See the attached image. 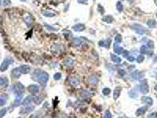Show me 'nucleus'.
Returning a JSON list of instances; mask_svg holds the SVG:
<instances>
[{
	"instance_id": "nucleus-6",
	"label": "nucleus",
	"mask_w": 157,
	"mask_h": 118,
	"mask_svg": "<svg viewBox=\"0 0 157 118\" xmlns=\"http://www.w3.org/2000/svg\"><path fill=\"white\" fill-rule=\"evenodd\" d=\"M139 88H140V92L144 94H147L149 91V86L146 82H142L139 86Z\"/></svg>"
},
{
	"instance_id": "nucleus-18",
	"label": "nucleus",
	"mask_w": 157,
	"mask_h": 118,
	"mask_svg": "<svg viewBox=\"0 0 157 118\" xmlns=\"http://www.w3.org/2000/svg\"><path fill=\"white\" fill-rule=\"evenodd\" d=\"M8 96L6 94H2L0 96V106H3L7 102Z\"/></svg>"
},
{
	"instance_id": "nucleus-17",
	"label": "nucleus",
	"mask_w": 157,
	"mask_h": 118,
	"mask_svg": "<svg viewBox=\"0 0 157 118\" xmlns=\"http://www.w3.org/2000/svg\"><path fill=\"white\" fill-rule=\"evenodd\" d=\"M80 96H81V97L84 99H88V98L90 97L91 96H92V94L90 92L87 90H83L80 93Z\"/></svg>"
},
{
	"instance_id": "nucleus-35",
	"label": "nucleus",
	"mask_w": 157,
	"mask_h": 118,
	"mask_svg": "<svg viewBox=\"0 0 157 118\" xmlns=\"http://www.w3.org/2000/svg\"><path fill=\"white\" fill-rule=\"evenodd\" d=\"M103 118H112V116L109 110H106L105 113Z\"/></svg>"
},
{
	"instance_id": "nucleus-42",
	"label": "nucleus",
	"mask_w": 157,
	"mask_h": 118,
	"mask_svg": "<svg viewBox=\"0 0 157 118\" xmlns=\"http://www.w3.org/2000/svg\"><path fill=\"white\" fill-rule=\"evenodd\" d=\"M11 3V2L10 0H4L3 5L4 6H8L10 5Z\"/></svg>"
},
{
	"instance_id": "nucleus-53",
	"label": "nucleus",
	"mask_w": 157,
	"mask_h": 118,
	"mask_svg": "<svg viewBox=\"0 0 157 118\" xmlns=\"http://www.w3.org/2000/svg\"></svg>"
},
{
	"instance_id": "nucleus-21",
	"label": "nucleus",
	"mask_w": 157,
	"mask_h": 118,
	"mask_svg": "<svg viewBox=\"0 0 157 118\" xmlns=\"http://www.w3.org/2000/svg\"><path fill=\"white\" fill-rule=\"evenodd\" d=\"M24 20L25 22L28 25L31 24L33 22V20L31 15H30L28 14H26L24 16Z\"/></svg>"
},
{
	"instance_id": "nucleus-40",
	"label": "nucleus",
	"mask_w": 157,
	"mask_h": 118,
	"mask_svg": "<svg viewBox=\"0 0 157 118\" xmlns=\"http://www.w3.org/2000/svg\"><path fill=\"white\" fill-rule=\"evenodd\" d=\"M98 11L101 13V14H103L104 13V8L102 6L100 5V4L98 5Z\"/></svg>"
},
{
	"instance_id": "nucleus-51",
	"label": "nucleus",
	"mask_w": 157,
	"mask_h": 118,
	"mask_svg": "<svg viewBox=\"0 0 157 118\" xmlns=\"http://www.w3.org/2000/svg\"></svg>"
},
{
	"instance_id": "nucleus-12",
	"label": "nucleus",
	"mask_w": 157,
	"mask_h": 118,
	"mask_svg": "<svg viewBox=\"0 0 157 118\" xmlns=\"http://www.w3.org/2000/svg\"><path fill=\"white\" fill-rule=\"evenodd\" d=\"M121 90L122 88L120 87H119V86H118V87H116L115 88L114 91H113V98H114L115 100H117L119 98Z\"/></svg>"
},
{
	"instance_id": "nucleus-23",
	"label": "nucleus",
	"mask_w": 157,
	"mask_h": 118,
	"mask_svg": "<svg viewBox=\"0 0 157 118\" xmlns=\"http://www.w3.org/2000/svg\"><path fill=\"white\" fill-rule=\"evenodd\" d=\"M83 42V41L79 38H75L73 40V44L75 46H80V45L82 44Z\"/></svg>"
},
{
	"instance_id": "nucleus-26",
	"label": "nucleus",
	"mask_w": 157,
	"mask_h": 118,
	"mask_svg": "<svg viewBox=\"0 0 157 118\" xmlns=\"http://www.w3.org/2000/svg\"><path fill=\"white\" fill-rule=\"evenodd\" d=\"M146 24H147V25L148 26L149 28H152L155 27L156 22L155 21L153 20H149L148 21L146 22Z\"/></svg>"
},
{
	"instance_id": "nucleus-34",
	"label": "nucleus",
	"mask_w": 157,
	"mask_h": 118,
	"mask_svg": "<svg viewBox=\"0 0 157 118\" xmlns=\"http://www.w3.org/2000/svg\"><path fill=\"white\" fill-rule=\"evenodd\" d=\"M140 53L142 54H145L147 53V48L146 46H142L140 48Z\"/></svg>"
},
{
	"instance_id": "nucleus-49",
	"label": "nucleus",
	"mask_w": 157,
	"mask_h": 118,
	"mask_svg": "<svg viewBox=\"0 0 157 118\" xmlns=\"http://www.w3.org/2000/svg\"><path fill=\"white\" fill-rule=\"evenodd\" d=\"M1 0H0V6H1Z\"/></svg>"
},
{
	"instance_id": "nucleus-29",
	"label": "nucleus",
	"mask_w": 157,
	"mask_h": 118,
	"mask_svg": "<svg viewBox=\"0 0 157 118\" xmlns=\"http://www.w3.org/2000/svg\"><path fill=\"white\" fill-rule=\"evenodd\" d=\"M111 90L108 87H106V88H104L102 90V93L104 95L107 96L110 93Z\"/></svg>"
},
{
	"instance_id": "nucleus-9",
	"label": "nucleus",
	"mask_w": 157,
	"mask_h": 118,
	"mask_svg": "<svg viewBox=\"0 0 157 118\" xmlns=\"http://www.w3.org/2000/svg\"><path fill=\"white\" fill-rule=\"evenodd\" d=\"M72 28L75 31H83L85 30V26L83 24H76L73 26Z\"/></svg>"
},
{
	"instance_id": "nucleus-24",
	"label": "nucleus",
	"mask_w": 157,
	"mask_h": 118,
	"mask_svg": "<svg viewBox=\"0 0 157 118\" xmlns=\"http://www.w3.org/2000/svg\"><path fill=\"white\" fill-rule=\"evenodd\" d=\"M73 62H74V61H73V59H71V58H68L64 61V64L67 67H70L73 65Z\"/></svg>"
},
{
	"instance_id": "nucleus-32",
	"label": "nucleus",
	"mask_w": 157,
	"mask_h": 118,
	"mask_svg": "<svg viewBox=\"0 0 157 118\" xmlns=\"http://www.w3.org/2000/svg\"><path fill=\"white\" fill-rule=\"evenodd\" d=\"M115 41L117 43H120L122 41V37L120 34H118L115 38Z\"/></svg>"
},
{
	"instance_id": "nucleus-54",
	"label": "nucleus",
	"mask_w": 157,
	"mask_h": 118,
	"mask_svg": "<svg viewBox=\"0 0 157 118\" xmlns=\"http://www.w3.org/2000/svg\"></svg>"
},
{
	"instance_id": "nucleus-3",
	"label": "nucleus",
	"mask_w": 157,
	"mask_h": 118,
	"mask_svg": "<svg viewBox=\"0 0 157 118\" xmlns=\"http://www.w3.org/2000/svg\"><path fill=\"white\" fill-rule=\"evenodd\" d=\"M132 28L135 31L137 34L139 35H143L145 33V28L139 24H134L132 25Z\"/></svg>"
},
{
	"instance_id": "nucleus-1",
	"label": "nucleus",
	"mask_w": 157,
	"mask_h": 118,
	"mask_svg": "<svg viewBox=\"0 0 157 118\" xmlns=\"http://www.w3.org/2000/svg\"><path fill=\"white\" fill-rule=\"evenodd\" d=\"M49 79V75L48 73L41 70H35L32 75V79L34 81H38L41 84H45Z\"/></svg>"
},
{
	"instance_id": "nucleus-43",
	"label": "nucleus",
	"mask_w": 157,
	"mask_h": 118,
	"mask_svg": "<svg viewBox=\"0 0 157 118\" xmlns=\"http://www.w3.org/2000/svg\"><path fill=\"white\" fill-rule=\"evenodd\" d=\"M45 27H46V28H47V29L49 31H55L56 30V29L54 28H53V27H51V26L48 25H46V26Z\"/></svg>"
},
{
	"instance_id": "nucleus-31",
	"label": "nucleus",
	"mask_w": 157,
	"mask_h": 118,
	"mask_svg": "<svg viewBox=\"0 0 157 118\" xmlns=\"http://www.w3.org/2000/svg\"><path fill=\"white\" fill-rule=\"evenodd\" d=\"M129 95L131 97L136 98L137 97V96H138V94H137V93L135 91L133 90H131L129 92Z\"/></svg>"
},
{
	"instance_id": "nucleus-2",
	"label": "nucleus",
	"mask_w": 157,
	"mask_h": 118,
	"mask_svg": "<svg viewBox=\"0 0 157 118\" xmlns=\"http://www.w3.org/2000/svg\"><path fill=\"white\" fill-rule=\"evenodd\" d=\"M13 60L12 59H9V58H7L5 59L2 63H1V66H0V72H4L5 71L7 70L8 69V67L10 64H11L13 63Z\"/></svg>"
},
{
	"instance_id": "nucleus-30",
	"label": "nucleus",
	"mask_w": 157,
	"mask_h": 118,
	"mask_svg": "<svg viewBox=\"0 0 157 118\" xmlns=\"http://www.w3.org/2000/svg\"><path fill=\"white\" fill-rule=\"evenodd\" d=\"M116 9H118V11L121 12L123 10V5L121 2L119 1L116 4Z\"/></svg>"
},
{
	"instance_id": "nucleus-44",
	"label": "nucleus",
	"mask_w": 157,
	"mask_h": 118,
	"mask_svg": "<svg viewBox=\"0 0 157 118\" xmlns=\"http://www.w3.org/2000/svg\"><path fill=\"white\" fill-rule=\"evenodd\" d=\"M122 54H123V56L124 57H127L129 55V52L127 51V50H124L123 53Z\"/></svg>"
},
{
	"instance_id": "nucleus-15",
	"label": "nucleus",
	"mask_w": 157,
	"mask_h": 118,
	"mask_svg": "<svg viewBox=\"0 0 157 118\" xmlns=\"http://www.w3.org/2000/svg\"><path fill=\"white\" fill-rule=\"evenodd\" d=\"M114 52L116 54H122L124 51V49L121 47H119L117 44H114Z\"/></svg>"
},
{
	"instance_id": "nucleus-5",
	"label": "nucleus",
	"mask_w": 157,
	"mask_h": 118,
	"mask_svg": "<svg viewBox=\"0 0 157 118\" xmlns=\"http://www.w3.org/2000/svg\"><path fill=\"white\" fill-rule=\"evenodd\" d=\"M27 90L31 94H34L37 93L40 90V87L37 84H31L27 87Z\"/></svg>"
},
{
	"instance_id": "nucleus-47",
	"label": "nucleus",
	"mask_w": 157,
	"mask_h": 118,
	"mask_svg": "<svg viewBox=\"0 0 157 118\" xmlns=\"http://www.w3.org/2000/svg\"><path fill=\"white\" fill-rule=\"evenodd\" d=\"M87 1H88V0H77L78 2L80 4H85L86 3V2H87Z\"/></svg>"
},
{
	"instance_id": "nucleus-28",
	"label": "nucleus",
	"mask_w": 157,
	"mask_h": 118,
	"mask_svg": "<svg viewBox=\"0 0 157 118\" xmlns=\"http://www.w3.org/2000/svg\"><path fill=\"white\" fill-rule=\"evenodd\" d=\"M22 99V94H17L15 97V100H14V103L15 104H19Z\"/></svg>"
},
{
	"instance_id": "nucleus-25",
	"label": "nucleus",
	"mask_w": 157,
	"mask_h": 118,
	"mask_svg": "<svg viewBox=\"0 0 157 118\" xmlns=\"http://www.w3.org/2000/svg\"><path fill=\"white\" fill-rule=\"evenodd\" d=\"M143 100H144V102L148 106H151L153 104V100L150 97H145L143 99Z\"/></svg>"
},
{
	"instance_id": "nucleus-39",
	"label": "nucleus",
	"mask_w": 157,
	"mask_h": 118,
	"mask_svg": "<svg viewBox=\"0 0 157 118\" xmlns=\"http://www.w3.org/2000/svg\"><path fill=\"white\" fill-rule=\"evenodd\" d=\"M7 112V109L5 108H3L0 110V118H2L5 114Z\"/></svg>"
},
{
	"instance_id": "nucleus-8",
	"label": "nucleus",
	"mask_w": 157,
	"mask_h": 118,
	"mask_svg": "<svg viewBox=\"0 0 157 118\" xmlns=\"http://www.w3.org/2000/svg\"><path fill=\"white\" fill-rule=\"evenodd\" d=\"M21 73L23 74H28L31 72V67L28 65H22L19 67Z\"/></svg>"
},
{
	"instance_id": "nucleus-16",
	"label": "nucleus",
	"mask_w": 157,
	"mask_h": 118,
	"mask_svg": "<svg viewBox=\"0 0 157 118\" xmlns=\"http://www.w3.org/2000/svg\"><path fill=\"white\" fill-rule=\"evenodd\" d=\"M70 83L73 86H77L80 84V80L78 78L73 77L70 79Z\"/></svg>"
},
{
	"instance_id": "nucleus-33",
	"label": "nucleus",
	"mask_w": 157,
	"mask_h": 118,
	"mask_svg": "<svg viewBox=\"0 0 157 118\" xmlns=\"http://www.w3.org/2000/svg\"><path fill=\"white\" fill-rule=\"evenodd\" d=\"M43 15L44 16L47 17H54L55 14L50 11H45L43 13Z\"/></svg>"
},
{
	"instance_id": "nucleus-36",
	"label": "nucleus",
	"mask_w": 157,
	"mask_h": 118,
	"mask_svg": "<svg viewBox=\"0 0 157 118\" xmlns=\"http://www.w3.org/2000/svg\"><path fill=\"white\" fill-rule=\"evenodd\" d=\"M144 59H145V57H144L143 55H139V56L137 57V59H136L137 62H138V63H142L143 61L144 60Z\"/></svg>"
},
{
	"instance_id": "nucleus-20",
	"label": "nucleus",
	"mask_w": 157,
	"mask_h": 118,
	"mask_svg": "<svg viewBox=\"0 0 157 118\" xmlns=\"http://www.w3.org/2000/svg\"><path fill=\"white\" fill-rule=\"evenodd\" d=\"M111 40L110 39L108 40H101L99 42V44L100 46H102V47H109V46L110 44Z\"/></svg>"
},
{
	"instance_id": "nucleus-10",
	"label": "nucleus",
	"mask_w": 157,
	"mask_h": 118,
	"mask_svg": "<svg viewBox=\"0 0 157 118\" xmlns=\"http://www.w3.org/2000/svg\"><path fill=\"white\" fill-rule=\"evenodd\" d=\"M88 82L91 84H96L99 82V79L95 75H91L89 77Z\"/></svg>"
},
{
	"instance_id": "nucleus-38",
	"label": "nucleus",
	"mask_w": 157,
	"mask_h": 118,
	"mask_svg": "<svg viewBox=\"0 0 157 118\" xmlns=\"http://www.w3.org/2000/svg\"><path fill=\"white\" fill-rule=\"evenodd\" d=\"M147 46L149 48H152L154 47V43H153V41H152V40H149L147 42Z\"/></svg>"
},
{
	"instance_id": "nucleus-13",
	"label": "nucleus",
	"mask_w": 157,
	"mask_h": 118,
	"mask_svg": "<svg viewBox=\"0 0 157 118\" xmlns=\"http://www.w3.org/2000/svg\"><path fill=\"white\" fill-rule=\"evenodd\" d=\"M21 74V72L20 71V68H15L14 69H13L12 70L11 72V75L13 76V77L15 78V79H17L20 76V75Z\"/></svg>"
},
{
	"instance_id": "nucleus-37",
	"label": "nucleus",
	"mask_w": 157,
	"mask_h": 118,
	"mask_svg": "<svg viewBox=\"0 0 157 118\" xmlns=\"http://www.w3.org/2000/svg\"><path fill=\"white\" fill-rule=\"evenodd\" d=\"M61 73H56L55 74H54L53 77H54V80H60V78H61Z\"/></svg>"
},
{
	"instance_id": "nucleus-19",
	"label": "nucleus",
	"mask_w": 157,
	"mask_h": 118,
	"mask_svg": "<svg viewBox=\"0 0 157 118\" xmlns=\"http://www.w3.org/2000/svg\"><path fill=\"white\" fill-rule=\"evenodd\" d=\"M113 17L112 15H106V16L103 17V18H102V20L104 22H106V23H112L113 21Z\"/></svg>"
},
{
	"instance_id": "nucleus-7",
	"label": "nucleus",
	"mask_w": 157,
	"mask_h": 118,
	"mask_svg": "<svg viewBox=\"0 0 157 118\" xmlns=\"http://www.w3.org/2000/svg\"><path fill=\"white\" fill-rule=\"evenodd\" d=\"M144 76V74H143L142 72H140V71L138 70H135L131 74V77H132L133 79L136 80H140L142 78H143Z\"/></svg>"
},
{
	"instance_id": "nucleus-11",
	"label": "nucleus",
	"mask_w": 157,
	"mask_h": 118,
	"mask_svg": "<svg viewBox=\"0 0 157 118\" xmlns=\"http://www.w3.org/2000/svg\"><path fill=\"white\" fill-rule=\"evenodd\" d=\"M34 97L33 96H28L26 97L24 99L23 101H22V105H24V106H28V105H30L34 100Z\"/></svg>"
},
{
	"instance_id": "nucleus-22",
	"label": "nucleus",
	"mask_w": 157,
	"mask_h": 118,
	"mask_svg": "<svg viewBox=\"0 0 157 118\" xmlns=\"http://www.w3.org/2000/svg\"><path fill=\"white\" fill-rule=\"evenodd\" d=\"M110 58L112 61L114 63H119L121 62V59L117 55H115V54H110Z\"/></svg>"
},
{
	"instance_id": "nucleus-4",
	"label": "nucleus",
	"mask_w": 157,
	"mask_h": 118,
	"mask_svg": "<svg viewBox=\"0 0 157 118\" xmlns=\"http://www.w3.org/2000/svg\"><path fill=\"white\" fill-rule=\"evenodd\" d=\"M14 91L17 95L22 94L24 91V87L21 83H17L14 86Z\"/></svg>"
},
{
	"instance_id": "nucleus-45",
	"label": "nucleus",
	"mask_w": 157,
	"mask_h": 118,
	"mask_svg": "<svg viewBox=\"0 0 157 118\" xmlns=\"http://www.w3.org/2000/svg\"><path fill=\"white\" fill-rule=\"evenodd\" d=\"M119 74H120L121 76H124L126 74V72H125V71L124 70L120 69V70H119Z\"/></svg>"
},
{
	"instance_id": "nucleus-48",
	"label": "nucleus",
	"mask_w": 157,
	"mask_h": 118,
	"mask_svg": "<svg viewBox=\"0 0 157 118\" xmlns=\"http://www.w3.org/2000/svg\"><path fill=\"white\" fill-rule=\"evenodd\" d=\"M155 90L157 91V84L155 86Z\"/></svg>"
},
{
	"instance_id": "nucleus-52",
	"label": "nucleus",
	"mask_w": 157,
	"mask_h": 118,
	"mask_svg": "<svg viewBox=\"0 0 157 118\" xmlns=\"http://www.w3.org/2000/svg\"></svg>"
},
{
	"instance_id": "nucleus-41",
	"label": "nucleus",
	"mask_w": 157,
	"mask_h": 118,
	"mask_svg": "<svg viewBox=\"0 0 157 118\" xmlns=\"http://www.w3.org/2000/svg\"><path fill=\"white\" fill-rule=\"evenodd\" d=\"M6 83V80L5 79H4V78L0 77V86H3Z\"/></svg>"
},
{
	"instance_id": "nucleus-14",
	"label": "nucleus",
	"mask_w": 157,
	"mask_h": 118,
	"mask_svg": "<svg viewBox=\"0 0 157 118\" xmlns=\"http://www.w3.org/2000/svg\"><path fill=\"white\" fill-rule=\"evenodd\" d=\"M146 110H147V107L146 106H144V107H141L140 108L138 109L136 112V115L137 116H140L143 115L144 113L146 112Z\"/></svg>"
},
{
	"instance_id": "nucleus-27",
	"label": "nucleus",
	"mask_w": 157,
	"mask_h": 118,
	"mask_svg": "<svg viewBox=\"0 0 157 118\" xmlns=\"http://www.w3.org/2000/svg\"><path fill=\"white\" fill-rule=\"evenodd\" d=\"M42 100H43V98H42L41 96H37L35 97H34L33 101H34V103H35L36 105H40L41 103V101H42Z\"/></svg>"
},
{
	"instance_id": "nucleus-50",
	"label": "nucleus",
	"mask_w": 157,
	"mask_h": 118,
	"mask_svg": "<svg viewBox=\"0 0 157 118\" xmlns=\"http://www.w3.org/2000/svg\"><path fill=\"white\" fill-rule=\"evenodd\" d=\"M20 1H25V0H20Z\"/></svg>"
},
{
	"instance_id": "nucleus-46",
	"label": "nucleus",
	"mask_w": 157,
	"mask_h": 118,
	"mask_svg": "<svg viewBox=\"0 0 157 118\" xmlns=\"http://www.w3.org/2000/svg\"><path fill=\"white\" fill-rule=\"evenodd\" d=\"M127 60L129 61H131V62H132V61H133L135 60V58L132 56L127 57Z\"/></svg>"
}]
</instances>
